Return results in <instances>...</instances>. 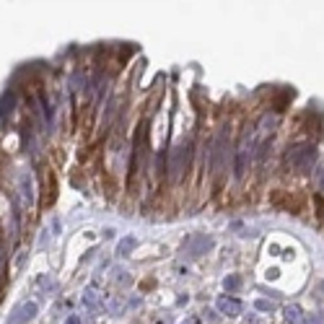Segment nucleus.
Returning a JSON list of instances; mask_svg holds the SVG:
<instances>
[{
	"instance_id": "obj_10",
	"label": "nucleus",
	"mask_w": 324,
	"mask_h": 324,
	"mask_svg": "<svg viewBox=\"0 0 324 324\" xmlns=\"http://www.w3.org/2000/svg\"><path fill=\"white\" fill-rule=\"evenodd\" d=\"M135 247H138V239H135V236H125L120 244H117V257H127Z\"/></svg>"
},
{
	"instance_id": "obj_15",
	"label": "nucleus",
	"mask_w": 324,
	"mask_h": 324,
	"mask_svg": "<svg viewBox=\"0 0 324 324\" xmlns=\"http://www.w3.org/2000/svg\"><path fill=\"white\" fill-rule=\"evenodd\" d=\"M301 324H324V317H319V314H311V317H306Z\"/></svg>"
},
{
	"instance_id": "obj_14",
	"label": "nucleus",
	"mask_w": 324,
	"mask_h": 324,
	"mask_svg": "<svg viewBox=\"0 0 324 324\" xmlns=\"http://www.w3.org/2000/svg\"><path fill=\"white\" fill-rule=\"evenodd\" d=\"M254 306H257V311H265V314H273L275 311V303L273 301H265V299H259Z\"/></svg>"
},
{
	"instance_id": "obj_5",
	"label": "nucleus",
	"mask_w": 324,
	"mask_h": 324,
	"mask_svg": "<svg viewBox=\"0 0 324 324\" xmlns=\"http://www.w3.org/2000/svg\"><path fill=\"white\" fill-rule=\"evenodd\" d=\"M184 158L190 161V140H184L182 146L172 153V172H174V176H179L184 172Z\"/></svg>"
},
{
	"instance_id": "obj_11",
	"label": "nucleus",
	"mask_w": 324,
	"mask_h": 324,
	"mask_svg": "<svg viewBox=\"0 0 324 324\" xmlns=\"http://www.w3.org/2000/svg\"><path fill=\"white\" fill-rule=\"evenodd\" d=\"M80 303H83L86 309H96L99 299H96V291H94V288H88V291L83 293V299H80Z\"/></svg>"
},
{
	"instance_id": "obj_8",
	"label": "nucleus",
	"mask_w": 324,
	"mask_h": 324,
	"mask_svg": "<svg viewBox=\"0 0 324 324\" xmlns=\"http://www.w3.org/2000/svg\"><path fill=\"white\" fill-rule=\"evenodd\" d=\"M19 184H21L24 202H26V205H34V184H31V176L24 172V174H21V179H19Z\"/></svg>"
},
{
	"instance_id": "obj_16",
	"label": "nucleus",
	"mask_w": 324,
	"mask_h": 324,
	"mask_svg": "<svg viewBox=\"0 0 324 324\" xmlns=\"http://www.w3.org/2000/svg\"><path fill=\"white\" fill-rule=\"evenodd\" d=\"M205 319H210V322H218V317H215V311H205Z\"/></svg>"
},
{
	"instance_id": "obj_7",
	"label": "nucleus",
	"mask_w": 324,
	"mask_h": 324,
	"mask_svg": "<svg viewBox=\"0 0 324 324\" xmlns=\"http://www.w3.org/2000/svg\"><path fill=\"white\" fill-rule=\"evenodd\" d=\"M13 106H16V94H13V91H5L3 96H0V120L11 117Z\"/></svg>"
},
{
	"instance_id": "obj_13",
	"label": "nucleus",
	"mask_w": 324,
	"mask_h": 324,
	"mask_svg": "<svg viewBox=\"0 0 324 324\" xmlns=\"http://www.w3.org/2000/svg\"><path fill=\"white\" fill-rule=\"evenodd\" d=\"M37 285H39V291H42V293H50L52 288H55V283H52V277H50V275H42L39 280H37Z\"/></svg>"
},
{
	"instance_id": "obj_4",
	"label": "nucleus",
	"mask_w": 324,
	"mask_h": 324,
	"mask_svg": "<svg viewBox=\"0 0 324 324\" xmlns=\"http://www.w3.org/2000/svg\"><path fill=\"white\" fill-rule=\"evenodd\" d=\"M208 249H213V239L210 236H192V239H187L184 241V251H190V257H200L205 254Z\"/></svg>"
},
{
	"instance_id": "obj_6",
	"label": "nucleus",
	"mask_w": 324,
	"mask_h": 324,
	"mask_svg": "<svg viewBox=\"0 0 324 324\" xmlns=\"http://www.w3.org/2000/svg\"><path fill=\"white\" fill-rule=\"evenodd\" d=\"M215 309H218L221 314H226V317H239L244 306H241V301L231 299V296H221V299L215 301Z\"/></svg>"
},
{
	"instance_id": "obj_12",
	"label": "nucleus",
	"mask_w": 324,
	"mask_h": 324,
	"mask_svg": "<svg viewBox=\"0 0 324 324\" xmlns=\"http://www.w3.org/2000/svg\"><path fill=\"white\" fill-rule=\"evenodd\" d=\"M223 288H226V291H239V288H241V277L239 275H228L226 277V280H223Z\"/></svg>"
},
{
	"instance_id": "obj_1",
	"label": "nucleus",
	"mask_w": 324,
	"mask_h": 324,
	"mask_svg": "<svg viewBox=\"0 0 324 324\" xmlns=\"http://www.w3.org/2000/svg\"><path fill=\"white\" fill-rule=\"evenodd\" d=\"M317 164V148L314 146H296V148H288L285 153V166L291 172H309V169Z\"/></svg>"
},
{
	"instance_id": "obj_17",
	"label": "nucleus",
	"mask_w": 324,
	"mask_h": 324,
	"mask_svg": "<svg viewBox=\"0 0 324 324\" xmlns=\"http://www.w3.org/2000/svg\"><path fill=\"white\" fill-rule=\"evenodd\" d=\"M65 324H80V317H75V314H73V317H68Z\"/></svg>"
},
{
	"instance_id": "obj_18",
	"label": "nucleus",
	"mask_w": 324,
	"mask_h": 324,
	"mask_svg": "<svg viewBox=\"0 0 324 324\" xmlns=\"http://www.w3.org/2000/svg\"><path fill=\"white\" fill-rule=\"evenodd\" d=\"M319 187H322V190H324V169H322V172H319Z\"/></svg>"
},
{
	"instance_id": "obj_2",
	"label": "nucleus",
	"mask_w": 324,
	"mask_h": 324,
	"mask_svg": "<svg viewBox=\"0 0 324 324\" xmlns=\"http://www.w3.org/2000/svg\"><path fill=\"white\" fill-rule=\"evenodd\" d=\"M251 150H254V140L249 138V132L244 135L241 146L236 148V161H233V176L241 179L247 174V166H249V158H251Z\"/></svg>"
},
{
	"instance_id": "obj_3",
	"label": "nucleus",
	"mask_w": 324,
	"mask_h": 324,
	"mask_svg": "<svg viewBox=\"0 0 324 324\" xmlns=\"http://www.w3.org/2000/svg\"><path fill=\"white\" fill-rule=\"evenodd\" d=\"M37 311H39L37 303H34V301H26L24 306H16V309H13L8 324H29L34 317H37Z\"/></svg>"
},
{
	"instance_id": "obj_9",
	"label": "nucleus",
	"mask_w": 324,
	"mask_h": 324,
	"mask_svg": "<svg viewBox=\"0 0 324 324\" xmlns=\"http://www.w3.org/2000/svg\"><path fill=\"white\" fill-rule=\"evenodd\" d=\"M303 322V311H301V306L299 303H291L285 309V324H301Z\"/></svg>"
}]
</instances>
